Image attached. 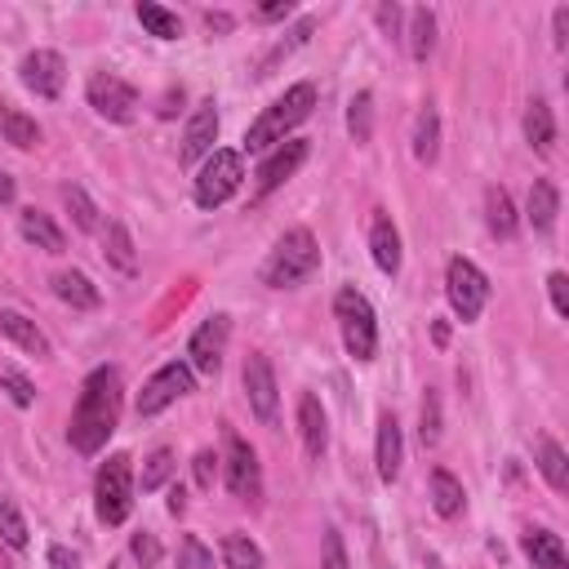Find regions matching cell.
Here are the masks:
<instances>
[{
  "instance_id": "cell-45",
  "label": "cell",
  "mask_w": 569,
  "mask_h": 569,
  "mask_svg": "<svg viewBox=\"0 0 569 569\" xmlns=\"http://www.w3.org/2000/svg\"><path fill=\"white\" fill-rule=\"evenodd\" d=\"M191 467H196V485H200V489H213V472H219V458H213V450H200Z\"/></svg>"
},
{
  "instance_id": "cell-41",
  "label": "cell",
  "mask_w": 569,
  "mask_h": 569,
  "mask_svg": "<svg viewBox=\"0 0 569 569\" xmlns=\"http://www.w3.org/2000/svg\"><path fill=\"white\" fill-rule=\"evenodd\" d=\"M133 556L142 560V569H156V560H161V543H156V534H133Z\"/></svg>"
},
{
  "instance_id": "cell-44",
  "label": "cell",
  "mask_w": 569,
  "mask_h": 569,
  "mask_svg": "<svg viewBox=\"0 0 569 569\" xmlns=\"http://www.w3.org/2000/svg\"><path fill=\"white\" fill-rule=\"evenodd\" d=\"M374 19H379V27H383L387 36H400V19H405V10L396 5V0H383V5L374 10Z\"/></svg>"
},
{
  "instance_id": "cell-19",
  "label": "cell",
  "mask_w": 569,
  "mask_h": 569,
  "mask_svg": "<svg viewBox=\"0 0 569 569\" xmlns=\"http://www.w3.org/2000/svg\"><path fill=\"white\" fill-rule=\"evenodd\" d=\"M437 156H441V112L432 103H422L414 116V161L437 165Z\"/></svg>"
},
{
  "instance_id": "cell-23",
  "label": "cell",
  "mask_w": 569,
  "mask_h": 569,
  "mask_svg": "<svg viewBox=\"0 0 569 569\" xmlns=\"http://www.w3.org/2000/svg\"><path fill=\"white\" fill-rule=\"evenodd\" d=\"M530 223H534V232L538 236H551V228H556V213H560V191H556V183L551 178H534V187H530Z\"/></svg>"
},
{
  "instance_id": "cell-33",
  "label": "cell",
  "mask_w": 569,
  "mask_h": 569,
  "mask_svg": "<svg viewBox=\"0 0 569 569\" xmlns=\"http://www.w3.org/2000/svg\"><path fill=\"white\" fill-rule=\"evenodd\" d=\"M223 565L228 569H263V547L249 534H228L223 538Z\"/></svg>"
},
{
  "instance_id": "cell-26",
  "label": "cell",
  "mask_w": 569,
  "mask_h": 569,
  "mask_svg": "<svg viewBox=\"0 0 569 569\" xmlns=\"http://www.w3.org/2000/svg\"><path fill=\"white\" fill-rule=\"evenodd\" d=\"M485 223H489V232L498 236V241H512L516 236V205H512V196H508V187H489L485 191Z\"/></svg>"
},
{
  "instance_id": "cell-11",
  "label": "cell",
  "mask_w": 569,
  "mask_h": 569,
  "mask_svg": "<svg viewBox=\"0 0 569 569\" xmlns=\"http://www.w3.org/2000/svg\"><path fill=\"white\" fill-rule=\"evenodd\" d=\"M241 383H245V396H249L254 418H258L263 427H271V422H276V409H280V387H276V370H271V361H267L263 351H254L249 361H245Z\"/></svg>"
},
{
  "instance_id": "cell-42",
  "label": "cell",
  "mask_w": 569,
  "mask_h": 569,
  "mask_svg": "<svg viewBox=\"0 0 569 569\" xmlns=\"http://www.w3.org/2000/svg\"><path fill=\"white\" fill-rule=\"evenodd\" d=\"M547 294H551L556 316H569V276H565V271H551V276H547Z\"/></svg>"
},
{
  "instance_id": "cell-48",
  "label": "cell",
  "mask_w": 569,
  "mask_h": 569,
  "mask_svg": "<svg viewBox=\"0 0 569 569\" xmlns=\"http://www.w3.org/2000/svg\"><path fill=\"white\" fill-rule=\"evenodd\" d=\"M290 14H294L290 0H276V5H263V10H258V19H267V23H276V19H290Z\"/></svg>"
},
{
  "instance_id": "cell-20",
  "label": "cell",
  "mask_w": 569,
  "mask_h": 569,
  "mask_svg": "<svg viewBox=\"0 0 569 569\" xmlns=\"http://www.w3.org/2000/svg\"><path fill=\"white\" fill-rule=\"evenodd\" d=\"M54 294H58L67 307H77V312H94V307L103 303L98 284H94L85 271H58V276H54Z\"/></svg>"
},
{
  "instance_id": "cell-12",
  "label": "cell",
  "mask_w": 569,
  "mask_h": 569,
  "mask_svg": "<svg viewBox=\"0 0 569 569\" xmlns=\"http://www.w3.org/2000/svg\"><path fill=\"white\" fill-rule=\"evenodd\" d=\"M228 334H232V321H228V316L200 321V329H196L191 342H187V356H191V370H196V374H219V370H223Z\"/></svg>"
},
{
  "instance_id": "cell-15",
  "label": "cell",
  "mask_w": 569,
  "mask_h": 569,
  "mask_svg": "<svg viewBox=\"0 0 569 569\" xmlns=\"http://www.w3.org/2000/svg\"><path fill=\"white\" fill-rule=\"evenodd\" d=\"M307 161V142L303 138H284L280 148L258 165V196H267V191H276L280 183H290L294 178V170Z\"/></svg>"
},
{
  "instance_id": "cell-27",
  "label": "cell",
  "mask_w": 569,
  "mask_h": 569,
  "mask_svg": "<svg viewBox=\"0 0 569 569\" xmlns=\"http://www.w3.org/2000/svg\"><path fill=\"white\" fill-rule=\"evenodd\" d=\"M432 508H437V516H445V521L463 516V508H467L463 480H458L454 472H445V467H437V472H432Z\"/></svg>"
},
{
  "instance_id": "cell-22",
  "label": "cell",
  "mask_w": 569,
  "mask_h": 569,
  "mask_svg": "<svg viewBox=\"0 0 569 569\" xmlns=\"http://www.w3.org/2000/svg\"><path fill=\"white\" fill-rule=\"evenodd\" d=\"M19 232H23V241L27 245H36V249H45V254H62V228L49 219V213H40V209H23L19 213Z\"/></svg>"
},
{
  "instance_id": "cell-24",
  "label": "cell",
  "mask_w": 569,
  "mask_h": 569,
  "mask_svg": "<svg viewBox=\"0 0 569 569\" xmlns=\"http://www.w3.org/2000/svg\"><path fill=\"white\" fill-rule=\"evenodd\" d=\"M0 334H5L14 347H23V351H32V356H49V338L40 334V325L36 321H27L23 312H0Z\"/></svg>"
},
{
  "instance_id": "cell-40",
  "label": "cell",
  "mask_w": 569,
  "mask_h": 569,
  "mask_svg": "<svg viewBox=\"0 0 569 569\" xmlns=\"http://www.w3.org/2000/svg\"><path fill=\"white\" fill-rule=\"evenodd\" d=\"M0 387L10 392V400H14L19 409H27V405L36 400V387H32L27 374H19V370H5V374H0Z\"/></svg>"
},
{
  "instance_id": "cell-13",
  "label": "cell",
  "mask_w": 569,
  "mask_h": 569,
  "mask_svg": "<svg viewBox=\"0 0 569 569\" xmlns=\"http://www.w3.org/2000/svg\"><path fill=\"white\" fill-rule=\"evenodd\" d=\"M19 77H23V85H27L36 98H58L62 85H67V62H62V54H54V49H32V54L23 58V67H19Z\"/></svg>"
},
{
  "instance_id": "cell-50",
  "label": "cell",
  "mask_w": 569,
  "mask_h": 569,
  "mask_svg": "<svg viewBox=\"0 0 569 569\" xmlns=\"http://www.w3.org/2000/svg\"><path fill=\"white\" fill-rule=\"evenodd\" d=\"M205 23H209V32H228V27H232L228 14H205Z\"/></svg>"
},
{
  "instance_id": "cell-36",
  "label": "cell",
  "mask_w": 569,
  "mask_h": 569,
  "mask_svg": "<svg viewBox=\"0 0 569 569\" xmlns=\"http://www.w3.org/2000/svg\"><path fill=\"white\" fill-rule=\"evenodd\" d=\"M347 129H351L356 142H370V133H374V98L365 90L356 94L351 107H347Z\"/></svg>"
},
{
  "instance_id": "cell-43",
  "label": "cell",
  "mask_w": 569,
  "mask_h": 569,
  "mask_svg": "<svg viewBox=\"0 0 569 569\" xmlns=\"http://www.w3.org/2000/svg\"><path fill=\"white\" fill-rule=\"evenodd\" d=\"M325 569H351L347 547H342V534H338V530H329V534H325Z\"/></svg>"
},
{
  "instance_id": "cell-46",
  "label": "cell",
  "mask_w": 569,
  "mask_h": 569,
  "mask_svg": "<svg viewBox=\"0 0 569 569\" xmlns=\"http://www.w3.org/2000/svg\"><path fill=\"white\" fill-rule=\"evenodd\" d=\"M49 569H81V560L71 556L62 543H54V547H49Z\"/></svg>"
},
{
  "instance_id": "cell-47",
  "label": "cell",
  "mask_w": 569,
  "mask_h": 569,
  "mask_svg": "<svg viewBox=\"0 0 569 569\" xmlns=\"http://www.w3.org/2000/svg\"><path fill=\"white\" fill-rule=\"evenodd\" d=\"M551 23H556V49H565V45H569V5H560V10L551 14Z\"/></svg>"
},
{
  "instance_id": "cell-1",
  "label": "cell",
  "mask_w": 569,
  "mask_h": 569,
  "mask_svg": "<svg viewBox=\"0 0 569 569\" xmlns=\"http://www.w3.org/2000/svg\"><path fill=\"white\" fill-rule=\"evenodd\" d=\"M120 370L112 365H98L85 383H81V400L77 409H71V427H67V437L71 445H77L81 454H98L107 445V437L116 432V422H120Z\"/></svg>"
},
{
  "instance_id": "cell-35",
  "label": "cell",
  "mask_w": 569,
  "mask_h": 569,
  "mask_svg": "<svg viewBox=\"0 0 569 569\" xmlns=\"http://www.w3.org/2000/svg\"><path fill=\"white\" fill-rule=\"evenodd\" d=\"M0 538H5L14 551H23L27 543H32V534H27V521H23V512L14 508V498H5L0 493Z\"/></svg>"
},
{
  "instance_id": "cell-10",
  "label": "cell",
  "mask_w": 569,
  "mask_h": 569,
  "mask_svg": "<svg viewBox=\"0 0 569 569\" xmlns=\"http://www.w3.org/2000/svg\"><path fill=\"white\" fill-rule=\"evenodd\" d=\"M223 472H228V489L241 498V503H258V498H263V467H258V454H254V445L241 441L236 432H228Z\"/></svg>"
},
{
  "instance_id": "cell-8",
  "label": "cell",
  "mask_w": 569,
  "mask_h": 569,
  "mask_svg": "<svg viewBox=\"0 0 569 569\" xmlns=\"http://www.w3.org/2000/svg\"><path fill=\"white\" fill-rule=\"evenodd\" d=\"M191 387H196L191 365H183V361L161 365L148 383H142V392H138V418H156V414H165V409H170L174 400H183Z\"/></svg>"
},
{
  "instance_id": "cell-17",
  "label": "cell",
  "mask_w": 569,
  "mask_h": 569,
  "mask_svg": "<svg viewBox=\"0 0 569 569\" xmlns=\"http://www.w3.org/2000/svg\"><path fill=\"white\" fill-rule=\"evenodd\" d=\"M299 437H303L307 458H321L325 445H329V418H325V405L312 392L299 396Z\"/></svg>"
},
{
  "instance_id": "cell-16",
  "label": "cell",
  "mask_w": 569,
  "mask_h": 569,
  "mask_svg": "<svg viewBox=\"0 0 569 569\" xmlns=\"http://www.w3.org/2000/svg\"><path fill=\"white\" fill-rule=\"evenodd\" d=\"M374 463H379V480L392 485L400 476L405 463V445H400V422L396 414H379V445H374Z\"/></svg>"
},
{
  "instance_id": "cell-37",
  "label": "cell",
  "mask_w": 569,
  "mask_h": 569,
  "mask_svg": "<svg viewBox=\"0 0 569 569\" xmlns=\"http://www.w3.org/2000/svg\"><path fill=\"white\" fill-rule=\"evenodd\" d=\"M174 476V450H152V458H148V467H142V493H152V489H161L165 480Z\"/></svg>"
},
{
  "instance_id": "cell-4",
  "label": "cell",
  "mask_w": 569,
  "mask_h": 569,
  "mask_svg": "<svg viewBox=\"0 0 569 569\" xmlns=\"http://www.w3.org/2000/svg\"><path fill=\"white\" fill-rule=\"evenodd\" d=\"M334 316H338V334H342L347 356L370 365L379 356V316H374L370 299L356 290V284H342V290L334 294Z\"/></svg>"
},
{
  "instance_id": "cell-18",
  "label": "cell",
  "mask_w": 569,
  "mask_h": 569,
  "mask_svg": "<svg viewBox=\"0 0 569 569\" xmlns=\"http://www.w3.org/2000/svg\"><path fill=\"white\" fill-rule=\"evenodd\" d=\"M370 254H374V263H379L383 276L400 271V232H396V223L387 219L383 209L374 213V223H370Z\"/></svg>"
},
{
  "instance_id": "cell-39",
  "label": "cell",
  "mask_w": 569,
  "mask_h": 569,
  "mask_svg": "<svg viewBox=\"0 0 569 569\" xmlns=\"http://www.w3.org/2000/svg\"><path fill=\"white\" fill-rule=\"evenodd\" d=\"M178 569H213V551L196 534H183L178 538Z\"/></svg>"
},
{
  "instance_id": "cell-21",
  "label": "cell",
  "mask_w": 569,
  "mask_h": 569,
  "mask_svg": "<svg viewBox=\"0 0 569 569\" xmlns=\"http://www.w3.org/2000/svg\"><path fill=\"white\" fill-rule=\"evenodd\" d=\"M521 547L534 560V569H569V551H565L560 534H551V530H525Z\"/></svg>"
},
{
  "instance_id": "cell-6",
  "label": "cell",
  "mask_w": 569,
  "mask_h": 569,
  "mask_svg": "<svg viewBox=\"0 0 569 569\" xmlns=\"http://www.w3.org/2000/svg\"><path fill=\"white\" fill-rule=\"evenodd\" d=\"M241 183H245V161H241V152H232V148H213L209 156H205V165H200V174H196V205L200 209H219L223 200H232L236 191H241Z\"/></svg>"
},
{
  "instance_id": "cell-2",
  "label": "cell",
  "mask_w": 569,
  "mask_h": 569,
  "mask_svg": "<svg viewBox=\"0 0 569 569\" xmlns=\"http://www.w3.org/2000/svg\"><path fill=\"white\" fill-rule=\"evenodd\" d=\"M312 107H316V85L312 81L290 85L245 129V152H267V148H276V142H284V133H290L294 125H303L312 116Z\"/></svg>"
},
{
  "instance_id": "cell-5",
  "label": "cell",
  "mask_w": 569,
  "mask_h": 569,
  "mask_svg": "<svg viewBox=\"0 0 569 569\" xmlns=\"http://www.w3.org/2000/svg\"><path fill=\"white\" fill-rule=\"evenodd\" d=\"M94 508H98L103 525H125L129 521V512H133V467H129V454H112L98 467Z\"/></svg>"
},
{
  "instance_id": "cell-29",
  "label": "cell",
  "mask_w": 569,
  "mask_h": 569,
  "mask_svg": "<svg viewBox=\"0 0 569 569\" xmlns=\"http://www.w3.org/2000/svg\"><path fill=\"white\" fill-rule=\"evenodd\" d=\"M0 133H5V142H14L19 152L40 148V125L32 116H23L19 107H10V103H0Z\"/></svg>"
},
{
  "instance_id": "cell-3",
  "label": "cell",
  "mask_w": 569,
  "mask_h": 569,
  "mask_svg": "<svg viewBox=\"0 0 569 569\" xmlns=\"http://www.w3.org/2000/svg\"><path fill=\"white\" fill-rule=\"evenodd\" d=\"M316 267H321L316 236L307 228H290L263 263V284H271V290H299L303 280L316 276Z\"/></svg>"
},
{
  "instance_id": "cell-30",
  "label": "cell",
  "mask_w": 569,
  "mask_h": 569,
  "mask_svg": "<svg viewBox=\"0 0 569 569\" xmlns=\"http://www.w3.org/2000/svg\"><path fill=\"white\" fill-rule=\"evenodd\" d=\"M432 49H437V14L418 5V10H409V54H414V62H427Z\"/></svg>"
},
{
  "instance_id": "cell-38",
  "label": "cell",
  "mask_w": 569,
  "mask_h": 569,
  "mask_svg": "<svg viewBox=\"0 0 569 569\" xmlns=\"http://www.w3.org/2000/svg\"><path fill=\"white\" fill-rule=\"evenodd\" d=\"M418 441H422V445H437V441H441V400H437V392H427V396H422Z\"/></svg>"
},
{
  "instance_id": "cell-49",
  "label": "cell",
  "mask_w": 569,
  "mask_h": 569,
  "mask_svg": "<svg viewBox=\"0 0 569 569\" xmlns=\"http://www.w3.org/2000/svg\"><path fill=\"white\" fill-rule=\"evenodd\" d=\"M183 508H187V493H183V485H174V489H170V512L178 516Z\"/></svg>"
},
{
  "instance_id": "cell-31",
  "label": "cell",
  "mask_w": 569,
  "mask_h": 569,
  "mask_svg": "<svg viewBox=\"0 0 569 569\" xmlns=\"http://www.w3.org/2000/svg\"><path fill=\"white\" fill-rule=\"evenodd\" d=\"M138 23L148 27L156 40H178L183 36V23H178V14L174 10H165V5H156V0H138Z\"/></svg>"
},
{
  "instance_id": "cell-34",
  "label": "cell",
  "mask_w": 569,
  "mask_h": 569,
  "mask_svg": "<svg viewBox=\"0 0 569 569\" xmlns=\"http://www.w3.org/2000/svg\"><path fill=\"white\" fill-rule=\"evenodd\" d=\"M62 200H67L71 219H77V228H81V232H98V228H103V223H98V205L90 200V191H85V187L67 183V187H62Z\"/></svg>"
},
{
  "instance_id": "cell-14",
  "label": "cell",
  "mask_w": 569,
  "mask_h": 569,
  "mask_svg": "<svg viewBox=\"0 0 569 569\" xmlns=\"http://www.w3.org/2000/svg\"><path fill=\"white\" fill-rule=\"evenodd\" d=\"M213 138H219V107L200 103L183 129V148H178V165H196L200 156L213 152Z\"/></svg>"
},
{
  "instance_id": "cell-7",
  "label": "cell",
  "mask_w": 569,
  "mask_h": 569,
  "mask_svg": "<svg viewBox=\"0 0 569 569\" xmlns=\"http://www.w3.org/2000/svg\"><path fill=\"white\" fill-rule=\"evenodd\" d=\"M445 294H450V307L463 325L480 321L485 303H489V276L472 263V258H450L445 267Z\"/></svg>"
},
{
  "instance_id": "cell-51",
  "label": "cell",
  "mask_w": 569,
  "mask_h": 569,
  "mask_svg": "<svg viewBox=\"0 0 569 569\" xmlns=\"http://www.w3.org/2000/svg\"><path fill=\"white\" fill-rule=\"evenodd\" d=\"M0 200H14V178L0 174Z\"/></svg>"
},
{
  "instance_id": "cell-32",
  "label": "cell",
  "mask_w": 569,
  "mask_h": 569,
  "mask_svg": "<svg viewBox=\"0 0 569 569\" xmlns=\"http://www.w3.org/2000/svg\"><path fill=\"white\" fill-rule=\"evenodd\" d=\"M538 472L547 476V485H551L556 493H565V489H569V458H565V450H560L551 437H543V441H538Z\"/></svg>"
},
{
  "instance_id": "cell-9",
  "label": "cell",
  "mask_w": 569,
  "mask_h": 569,
  "mask_svg": "<svg viewBox=\"0 0 569 569\" xmlns=\"http://www.w3.org/2000/svg\"><path fill=\"white\" fill-rule=\"evenodd\" d=\"M85 94H90V107H94L103 120H112V125H129L133 112H138V90H133L129 81L112 77V71H94L90 85H85Z\"/></svg>"
},
{
  "instance_id": "cell-25",
  "label": "cell",
  "mask_w": 569,
  "mask_h": 569,
  "mask_svg": "<svg viewBox=\"0 0 569 569\" xmlns=\"http://www.w3.org/2000/svg\"><path fill=\"white\" fill-rule=\"evenodd\" d=\"M103 254H107V263H112L116 271L138 276V249H133V236H129V228H125L120 219H112V223L103 228Z\"/></svg>"
},
{
  "instance_id": "cell-28",
  "label": "cell",
  "mask_w": 569,
  "mask_h": 569,
  "mask_svg": "<svg viewBox=\"0 0 569 569\" xmlns=\"http://www.w3.org/2000/svg\"><path fill=\"white\" fill-rule=\"evenodd\" d=\"M525 142L538 156H551V148H556V116L543 98H534L530 112H525Z\"/></svg>"
}]
</instances>
